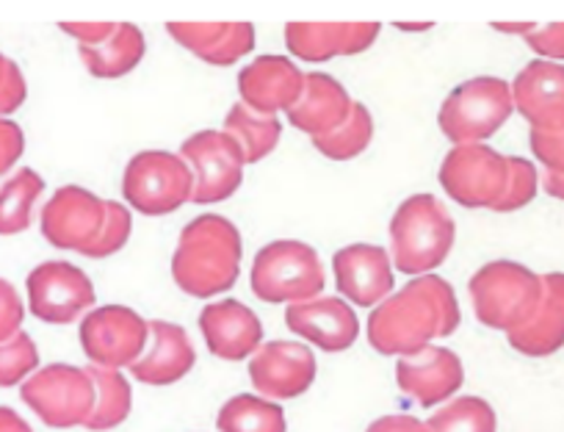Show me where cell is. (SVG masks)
Masks as SVG:
<instances>
[{
    "mask_svg": "<svg viewBox=\"0 0 564 432\" xmlns=\"http://www.w3.org/2000/svg\"><path fill=\"white\" fill-rule=\"evenodd\" d=\"M492 29H498L501 34H520L529 36L531 31H536L534 23H492Z\"/></svg>",
    "mask_w": 564,
    "mask_h": 432,
    "instance_id": "44",
    "label": "cell"
},
{
    "mask_svg": "<svg viewBox=\"0 0 564 432\" xmlns=\"http://www.w3.org/2000/svg\"><path fill=\"white\" fill-rule=\"evenodd\" d=\"M430 432H496L498 419L490 402L479 397H459L437 408L426 421Z\"/></svg>",
    "mask_w": 564,
    "mask_h": 432,
    "instance_id": "30",
    "label": "cell"
},
{
    "mask_svg": "<svg viewBox=\"0 0 564 432\" xmlns=\"http://www.w3.org/2000/svg\"><path fill=\"white\" fill-rule=\"evenodd\" d=\"M225 133H230L241 144L247 164H258L260 159H265L276 148L282 126L276 117L258 115V111L247 108L243 102H236L225 117Z\"/></svg>",
    "mask_w": 564,
    "mask_h": 432,
    "instance_id": "27",
    "label": "cell"
},
{
    "mask_svg": "<svg viewBox=\"0 0 564 432\" xmlns=\"http://www.w3.org/2000/svg\"><path fill=\"white\" fill-rule=\"evenodd\" d=\"M249 380L260 397L296 399L316 380V355L300 342H269L249 360Z\"/></svg>",
    "mask_w": 564,
    "mask_h": 432,
    "instance_id": "14",
    "label": "cell"
},
{
    "mask_svg": "<svg viewBox=\"0 0 564 432\" xmlns=\"http://www.w3.org/2000/svg\"><path fill=\"white\" fill-rule=\"evenodd\" d=\"M25 150V137L23 128L18 122L0 117V177L7 175L14 164L20 161Z\"/></svg>",
    "mask_w": 564,
    "mask_h": 432,
    "instance_id": "38",
    "label": "cell"
},
{
    "mask_svg": "<svg viewBox=\"0 0 564 432\" xmlns=\"http://www.w3.org/2000/svg\"><path fill=\"white\" fill-rule=\"evenodd\" d=\"M130 230H133V216H130L128 205L108 199L106 219H102L100 234H97V239L91 241V247H86L80 256H86V258L113 256V252H119L124 245H128Z\"/></svg>",
    "mask_w": 564,
    "mask_h": 432,
    "instance_id": "33",
    "label": "cell"
},
{
    "mask_svg": "<svg viewBox=\"0 0 564 432\" xmlns=\"http://www.w3.org/2000/svg\"><path fill=\"white\" fill-rule=\"evenodd\" d=\"M20 397L47 426L69 430V426H86L91 410H95L97 393L86 369L51 364L23 382Z\"/></svg>",
    "mask_w": 564,
    "mask_h": 432,
    "instance_id": "8",
    "label": "cell"
},
{
    "mask_svg": "<svg viewBox=\"0 0 564 432\" xmlns=\"http://www.w3.org/2000/svg\"><path fill=\"white\" fill-rule=\"evenodd\" d=\"M529 144L545 172L564 175V131H531Z\"/></svg>",
    "mask_w": 564,
    "mask_h": 432,
    "instance_id": "36",
    "label": "cell"
},
{
    "mask_svg": "<svg viewBox=\"0 0 564 432\" xmlns=\"http://www.w3.org/2000/svg\"><path fill=\"white\" fill-rule=\"evenodd\" d=\"M80 58L95 78H122L144 58V34L133 23H117L113 36L102 45H80Z\"/></svg>",
    "mask_w": 564,
    "mask_h": 432,
    "instance_id": "25",
    "label": "cell"
},
{
    "mask_svg": "<svg viewBox=\"0 0 564 432\" xmlns=\"http://www.w3.org/2000/svg\"><path fill=\"white\" fill-rule=\"evenodd\" d=\"M0 432H34L29 426V421L12 408H0Z\"/></svg>",
    "mask_w": 564,
    "mask_h": 432,
    "instance_id": "42",
    "label": "cell"
},
{
    "mask_svg": "<svg viewBox=\"0 0 564 432\" xmlns=\"http://www.w3.org/2000/svg\"><path fill=\"white\" fill-rule=\"evenodd\" d=\"M243 241L236 225L219 214H203L181 230L172 256V278L188 296L225 294L241 272Z\"/></svg>",
    "mask_w": 564,
    "mask_h": 432,
    "instance_id": "2",
    "label": "cell"
},
{
    "mask_svg": "<svg viewBox=\"0 0 564 432\" xmlns=\"http://www.w3.org/2000/svg\"><path fill=\"white\" fill-rule=\"evenodd\" d=\"M512 100L531 131H564V64H525L512 84Z\"/></svg>",
    "mask_w": 564,
    "mask_h": 432,
    "instance_id": "19",
    "label": "cell"
},
{
    "mask_svg": "<svg viewBox=\"0 0 564 432\" xmlns=\"http://www.w3.org/2000/svg\"><path fill=\"white\" fill-rule=\"evenodd\" d=\"M459 318L452 283L441 274H421L373 307L368 316V344L379 355L404 358L426 347L432 338L452 336Z\"/></svg>",
    "mask_w": 564,
    "mask_h": 432,
    "instance_id": "1",
    "label": "cell"
},
{
    "mask_svg": "<svg viewBox=\"0 0 564 432\" xmlns=\"http://www.w3.org/2000/svg\"><path fill=\"white\" fill-rule=\"evenodd\" d=\"M529 47L540 53L545 62H562L564 58V23H551L545 29H536L525 36Z\"/></svg>",
    "mask_w": 564,
    "mask_h": 432,
    "instance_id": "39",
    "label": "cell"
},
{
    "mask_svg": "<svg viewBox=\"0 0 564 432\" xmlns=\"http://www.w3.org/2000/svg\"><path fill=\"white\" fill-rule=\"evenodd\" d=\"M150 336H153L150 349L130 366L135 380L144 386H172V382L183 380L197 364V353H194V344L188 342V333L181 324L153 318Z\"/></svg>",
    "mask_w": 564,
    "mask_h": 432,
    "instance_id": "22",
    "label": "cell"
},
{
    "mask_svg": "<svg viewBox=\"0 0 564 432\" xmlns=\"http://www.w3.org/2000/svg\"><path fill=\"white\" fill-rule=\"evenodd\" d=\"M355 100L346 86L327 73H307L300 102L289 111L291 126L311 133L313 139L333 133L351 117Z\"/></svg>",
    "mask_w": 564,
    "mask_h": 432,
    "instance_id": "23",
    "label": "cell"
},
{
    "mask_svg": "<svg viewBox=\"0 0 564 432\" xmlns=\"http://www.w3.org/2000/svg\"><path fill=\"white\" fill-rule=\"evenodd\" d=\"M324 283L327 278H324L322 258L305 241H271L252 261L254 296L271 305L316 300L324 291Z\"/></svg>",
    "mask_w": 564,
    "mask_h": 432,
    "instance_id": "5",
    "label": "cell"
},
{
    "mask_svg": "<svg viewBox=\"0 0 564 432\" xmlns=\"http://www.w3.org/2000/svg\"><path fill=\"white\" fill-rule=\"evenodd\" d=\"M89 377L95 382V410H91L86 426L95 432L113 430L122 424L130 415V404H133V391L130 382L124 380L119 369H100V366H89Z\"/></svg>",
    "mask_w": 564,
    "mask_h": 432,
    "instance_id": "29",
    "label": "cell"
},
{
    "mask_svg": "<svg viewBox=\"0 0 564 432\" xmlns=\"http://www.w3.org/2000/svg\"><path fill=\"white\" fill-rule=\"evenodd\" d=\"M199 331L210 353L221 360H247L263 347V324L258 313L238 300L210 302L199 313Z\"/></svg>",
    "mask_w": 564,
    "mask_h": 432,
    "instance_id": "20",
    "label": "cell"
},
{
    "mask_svg": "<svg viewBox=\"0 0 564 432\" xmlns=\"http://www.w3.org/2000/svg\"><path fill=\"white\" fill-rule=\"evenodd\" d=\"M395 382L423 408L448 402L465 382V366L457 353L426 344L395 364Z\"/></svg>",
    "mask_w": 564,
    "mask_h": 432,
    "instance_id": "15",
    "label": "cell"
},
{
    "mask_svg": "<svg viewBox=\"0 0 564 432\" xmlns=\"http://www.w3.org/2000/svg\"><path fill=\"white\" fill-rule=\"evenodd\" d=\"M194 172L183 155L144 150L124 166L122 194L130 208L144 216H164L192 199Z\"/></svg>",
    "mask_w": 564,
    "mask_h": 432,
    "instance_id": "7",
    "label": "cell"
},
{
    "mask_svg": "<svg viewBox=\"0 0 564 432\" xmlns=\"http://www.w3.org/2000/svg\"><path fill=\"white\" fill-rule=\"evenodd\" d=\"M25 318V307L12 283L0 278V344L9 342L20 333Z\"/></svg>",
    "mask_w": 564,
    "mask_h": 432,
    "instance_id": "37",
    "label": "cell"
},
{
    "mask_svg": "<svg viewBox=\"0 0 564 432\" xmlns=\"http://www.w3.org/2000/svg\"><path fill=\"white\" fill-rule=\"evenodd\" d=\"M25 95H29V84H25L20 67L0 53V117L14 115L25 102Z\"/></svg>",
    "mask_w": 564,
    "mask_h": 432,
    "instance_id": "35",
    "label": "cell"
},
{
    "mask_svg": "<svg viewBox=\"0 0 564 432\" xmlns=\"http://www.w3.org/2000/svg\"><path fill=\"white\" fill-rule=\"evenodd\" d=\"M335 285L346 302L360 307H377L393 294V261L388 250L377 245H349L333 258Z\"/></svg>",
    "mask_w": 564,
    "mask_h": 432,
    "instance_id": "16",
    "label": "cell"
},
{
    "mask_svg": "<svg viewBox=\"0 0 564 432\" xmlns=\"http://www.w3.org/2000/svg\"><path fill=\"white\" fill-rule=\"evenodd\" d=\"M379 23H289L285 45L305 62H329L335 56H357L377 42Z\"/></svg>",
    "mask_w": 564,
    "mask_h": 432,
    "instance_id": "21",
    "label": "cell"
},
{
    "mask_svg": "<svg viewBox=\"0 0 564 432\" xmlns=\"http://www.w3.org/2000/svg\"><path fill=\"white\" fill-rule=\"evenodd\" d=\"M512 349L525 358H547L564 347V272L542 274V302L534 316L507 333Z\"/></svg>",
    "mask_w": 564,
    "mask_h": 432,
    "instance_id": "24",
    "label": "cell"
},
{
    "mask_svg": "<svg viewBox=\"0 0 564 432\" xmlns=\"http://www.w3.org/2000/svg\"><path fill=\"white\" fill-rule=\"evenodd\" d=\"M285 324L291 333L316 344L324 353H344L360 336V318H357L355 307L340 296L294 302L285 311Z\"/></svg>",
    "mask_w": 564,
    "mask_h": 432,
    "instance_id": "18",
    "label": "cell"
},
{
    "mask_svg": "<svg viewBox=\"0 0 564 432\" xmlns=\"http://www.w3.org/2000/svg\"><path fill=\"white\" fill-rule=\"evenodd\" d=\"M29 305L47 324H69L95 305L89 274L67 261H45L29 274Z\"/></svg>",
    "mask_w": 564,
    "mask_h": 432,
    "instance_id": "12",
    "label": "cell"
},
{
    "mask_svg": "<svg viewBox=\"0 0 564 432\" xmlns=\"http://www.w3.org/2000/svg\"><path fill=\"white\" fill-rule=\"evenodd\" d=\"M58 29H62L64 34L75 36L80 45H102V42L113 36L117 23H62Z\"/></svg>",
    "mask_w": 564,
    "mask_h": 432,
    "instance_id": "40",
    "label": "cell"
},
{
    "mask_svg": "<svg viewBox=\"0 0 564 432\" xmlns=\"http://www.w3.org/2000/svg\"><path fill=\"white\" fill-rule=\"evenodd\" d=\"M542 188H545L551 197L564 199V175H553V172H545V177H542Z\"/></svg>",
    "mask_w": 564,
    "mask_h": 432,
    "instance_id": "43",
    "label": "cell"
},
{
    "mask_svg": "<svg viewBox=\"0 0 564 432\" xmlns=\"http://www.w3.org/2000/svg\"><path fill=\"white\" fill-rule=\"evenodd\" d=\"M78 338L91 366L122 369V366H133L144 355L150 322L124 305H106L86 313Z\"/></svg>",
    "mask_w": 564,
    "mask_h": 432,
    "instance_id": "11",
    "label": "cell"
},
{
    "mask_svg": "<svg viewBox=\"0 0 564 432\" xmlns=\"http://www.w3.org/2000/svg\"><path fill=\"white\" fill-rule=\"evenodd\" d=\"M476 318L492 331L512 333L529 322L542 302V274L514 261L485 263L470 278Z\"/></svg>",
    "mask_w": 564,
    "mask_h": 432,
    "instance_id": "4",
    "label": "cell"
},
{
    "mask_svg": "<svg viewBox=\"0 0 564 432\" xmlns=\"http://www.w3.org/2000/svg\"><path fill=\"white\" fill-rule=\"evenodd\" d=\"M512 86L503 78L481 75V78L459 84L443 100L437 122L448 142H454V148L457 144H485V139H490L512 117Z\"/></svg>",
    "mask_w": 564,
    "mask_h": 432,
    "instance_id": "6",
    "label": "cell"
},
{
    "mask_svg": "<svg viewBox=\"0 0 564 432\" xmlns=\"http://www.w3.org/2000/svg\"><path fill=\"white\" fill-rule=\"evenodd\" d=\"M42 192L45 181L31 166H23L0 186V236H14L31 228L34 205Z\"/></svg>",
    "mask_w": 564,
    "mask_h": 432,
    "instance_id": "28",
    "label": "cell"
},
{
    "mask_svg": "<svg viewBox=\"0 0 564 432\" xmlns=\"http://www.w3.org/2000/svg\"><path fill=\"white\" fill-rule=\"evenodd\" d=\"M216 426L219 432H285L289 421L282 404L254 393H238L219 410Z\"/></svg>",
    "mask_w": 564,
    "mask_h": 432,
    "instance_id": "26",
    "label": "cell"
},
{
    "mask_svg": "<svg viewBox=\"0 0 564 432\" xmlns=\"http://www.w3.org/2000/svg\"><path fill=\"white\" fill-rule=\"evenodd\" d=\"M536 188H540V177H536V166L525 159H509V183L503 197L498 199V205L492 210L498 214H509V210H518L523 205H529L536 197Z\"/></svg>",
    "mask_w": 564,
    "mask_h": 432,
    "instance_id": "34",
    "label": "cell"
},
{
    "mask_svg": "<svg viewBox=\"0 0 564 432\" xmlns=\"http://www.w3.org/2000/svg\"><path fill=\"white\" fill-rule=\"evenodd\" d=\"M373 139V117L362 102H355L351 117L333 133L313 139L316 150L333 161H351L371 144Z\"/></svg>",
    "mask_w": 564,
    "mask_h": 432,
    "instance_id": "31",
    "label": "cell"
},
{
    "mask_svg": "<svg viewBox=\"0 0 564 432\" xmlns=\"http://www.w3.org/2000/svg\"><path fill=\"white\" fill-rule=\"evenodd\" d=\"M509 183V159L490 144H457L441 166V186L465 208H496Z\"/></svg>",
    "mask_w": 564,
    "mask_h": 432,
    "instance_id": "9",
    "label": "cell"
},
{
    "mask_svg": "<svg viewBox=\"0 0 564 432\" xmlns=\"http://www.w3.org/2000/svg\"><path fill=\"white\" fill-rule=\"evenodd\" d=\"M305 73L285 56H258L238 73L241 102L258 115H280L300 102Z\"/></svg>",
    "mask_w": 564,
    "mask_h": 432,
    "instance_id": "17",
    "label": "cell"
},
{
    "mask_svg": "<svg viewBox=\"0 0 564 432\" xmlns=\"http://www.w3.org/2000/svg\"><path fill=\"white\" fill-rule=\"evenodd\" d=\"M366 432H430L426 421L415 419V415H382V419L373 421Z\"/></svg>",
    "mask_w": 564,
    "mask_h": 432,
    "instance_id": "41",
    "label": "cell"
},
{
    "mask_svg": "<svg viewBox=\"0 0 564 432\" xmlns=\"http://www.w3.org/2000/svg\"><path fill=\"white\" fill-rule=\"evenodd\" d=\"M183 161L194 170L192 199L197 205L225 203L243 183L247 155L243 148L225 131H199L181 148Z\"/></svg>",
    "mask_w": 564,
    "mask_h": 432,
    "instance_id": "10",
    "label": "cell"
},
{
    "mask_svg": "<svg viewBox=\"0 0 564 432\" xmlns=\"http://www.w3.org/2000/svg\"><path fill=\"white\" fill-rule=\"evenodd\" d=\"M40 366V349L29 333L20 331L18 336L0 344V388H12L23 382L31 371Z\"/></svg>",
    "mask_w": 564,
    "mask_h": 432,
    "instance_id": "32",
    "label": "cell"
},
{
    "mask_svg": "<svg viewBox=\"0 0 564 432\" xmlns=\"http://www.w3.org/2000/svg\"><path fill=\"white\" fill-rule=\"evenodd\" d=\"M395 29H401V31H426V29H432V23H399Z\"/></svg>",
    "mask_w": 564,
    "mask_h": 432,
    "instance_id": "45",
    "label": "cell"
},
{
    "mask_svg": "<svg viewBox=\"0 0 564 432\" xmlns=\"http://www.w3.org/2000/svg\"><path fill=\"white\" fill-rule=\"evenodd\" d=\"M457 225L435 194H412L390 219L393 267L404 274H432L452 252Z\"/></svg>",
    "mask_w": 564,
    "mask_h": 432,
    "instance_id": "3",
    "label": "cell"
},
{
    "mask_svg": "<svg viewBox=\"0 0 564 432\" xmlns=\"http://www.w3.org/2000/svg\"><path fill=\"white\" fill-rule=\"evenodd\" d=\"M106 219V199L84 186H62L42 208V236L58 250L84 252Z\"/></svg>",
    "mask_w": 564,
    "mask_h": 432,
    "instance_id": "13",
    "label": "cell"
}]
</instances>
